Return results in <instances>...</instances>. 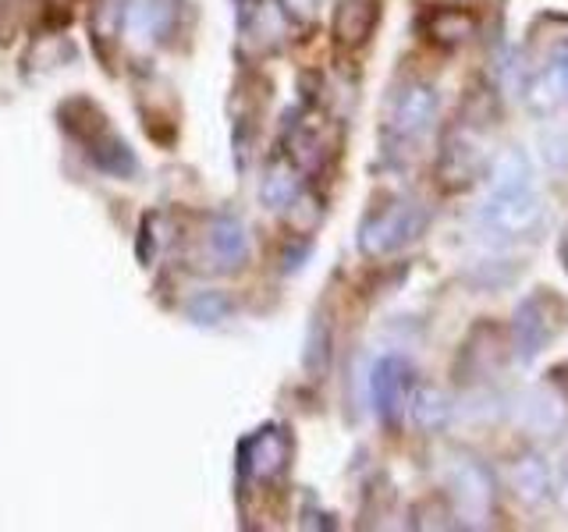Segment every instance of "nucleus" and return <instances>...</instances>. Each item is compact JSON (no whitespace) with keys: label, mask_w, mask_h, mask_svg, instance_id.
I'll use <instances>...</instances> for the list:
<instances>
[{"label":"nucleus","mask_w":568,"mask_h":532,"mask_svg":"<svg viewBox=\"0 0 568 532\" xmlns=\"http://www.w3.org/2000/svg\"><path fill=\"white\" fill-rule=\"evenodd\" d=\"M544 213L547 206L537 195V188H505V192L490 188L476 221L497 238H529L544 227Z\"/></svg>","instance_id":"obj_4"},{"label":"nucleus","mask_w":568,"mask_h":532,"mask_svg":"<svg viewBox=\"0 0 568 532\" xmlns=\"http://www.w3.org/2000/svg\"><path fill=\"white\" fill-rule=\"evenodd\" d=\"M487 177H490V188L494 192H505V188H532V160L523 146H505L497 150L490 167H487Z\"/></svg>","instance_id":"obj_19"},{"label":"nucleus","mask_w":568,"mask_h":532,"mask_svg":"<svg viewBox=\"0 0 568 532\" xmlns=\"http://www.w3.org/2000/svg\"><path fill=\"white\" fill-rule=\"evenodd\" d=\"M331 153V142H327V129L320 124V117L306 114L302 121L292 124L288 132V160L298 167V171H320L324 167V160Z\"/></svg>","instance_id":"obj_14"},{"label":"nucleus","mask_w":568,"mask_h":532,"mask_svg":"<svg viewBox=\"0 0 568 532\" xmlns=\"http://www.w3.org/2000/svg\"><path fill=\"white\" fill-rule=\"evenodd\" d=\"M231 309H235V306H231V298L224 291H200V295H192L189 306H185L189 319H192V324H200V327L224 324V319L231 316Z\"/></svg>","instance_id":"obj_22"},{"label":"nucleus","mask_w":568,"mask_h":532,"mask_svg":"<svg viewBox=\"0 0 568 532\" xmlns=\"http://www.w3.org/2000/svg\"><path fill=\"white\" fill-rule=\"evenodd\" d=\"M484 132L487 124L462 117L448 132V139H444L437 160V182L448 192H466L479 182V174H484V150H479L484 146Z\"/></svg>","instance_id":"obj_5"},{"label":"nucleus","mask_w":568,"mask_h":532,"mask_svg":"<svg viewBox=\"0 0 568 532\" xmlns=\"http://www.w3.org/2000/svg\"><path fill=\"white\" fill-rule=\"evenodd\" d=\"M561 483H565V490H568V458H565V466H561Z\"/></svg>","instance_id":"obj_24"},{"label":"nucleus","mask_w":568,"mask_h":532,"mask_svg":"<svg viewBox=\"0 0 568 532\" xmlns=\"http://www.w3.org/2000/svg\"><path fill=\"white\" fill-rule=\"evenodd\" d=\"M568 327V301L555 288H540L519 301L511 316L508 345L523 362L540 359V355L558 341Z\"/></svg>","instance_id":"obj_1"},{"label":"nucleus","mask_w":568,"mask_h":532,"mask_svg":"<svg viewBox=\"0 0 568 532\" xmlns=\"http://www.w3.org/2000/svg\"><path fill=\"white\" fill-rule=\"evenodd\" d=\"M561 259H565V274H568V245H565V253H561Z\"/></svg>","instance_id":"obj_25"},{"label":"nucleus","mask_w":568,"mask_h":532,"mask_svg":"<svg viewBox=\"0 0 568 532\" xmlns=\"http://www.w3.org/2000/svg\"><path fill=\"white\" fill-rule=\"evenodd\" d=\"M430 213L416 200H390L377 209H369L359 224V253L369 259H387L413 245L423 231Z\"/></svg>","instance_id":"obj_2"},{"label":"nucleus","mask_w":568,"mask_h":532,"mask_svg":"<svg viewBox=\"0 0 568 532\" xmlns=\"http://www.w3.org/2000/svg\"><path fill=\"white\" fill-rule=\"evenodd\" d=\"M523 96L537 114H550L561 103H568V22L558 40L547 43L540 64L526 75Z\"/></svg>","instance_id":"obj_7"},{"label":"nucleus","mask_w":568,"mask_h":532,"mask_svg":"<svg viewBox=\"0 0 568 532\" xmlns=\"http://www.w3.org/2000/svg\"><path fill=\"white\" fill-rule=\"evenodd\" d=\"M408 419H413L423 433H440L444 426L452 422V398L444 395L440 387H434V383H416L413 387V395H408Z\"/></svg>","instance_id":"obj_18"},{"label":"nucleus","mask_w":568,"mask_h":532,"mask_svg":"<svg viewBox=\"0 0 568 532\" xmlns=\"http://www.w3.org/2000/svg\"><path fill=\"white\" fill-rule=\"evenodd\" d=\"M423 32L440 47H462L476 35V14L466 8L440 4V8H430L423 14Z\"/></svg>","instance_id":"obj_16"},{"label":"nucleus","mask_w":568,"mask_h":532,"mask_svg":"<svg viewBox=\"0 0 568 532\" xmlns=\"http://www.w3.org/2000/svg\"><path fill=\"white\" fill-rule=\"evenodd\" d=\"M277 11L284 14V22L310 32L320 18V0H277Z\"/></svg>","instance_id":"obj_23"},{"label":"nucleus","mask_w":568,"mask_h":532,"mask_svg":"<svg viewBox=\"0 0 568 532\" xmlns=\"http://www.w3.org/2000/svg\"><path fill=\"white\" fill-rule=\"evenodd\" d=\"M203 259H206V270H213V274H235L248 259L245 224L239 217H231V213L210 217L203 227Z\"/></svg>","instance_id":"obj_12"},{"label":"nucleus","mask_w":568,"mask_h":532,"mask_svg":"<svg viewBox=\"0 0 568 532\" xmlns=\"http://www.w3.org/2000/svg\"><path fill=\"white\" fill-rule=\"evenodd\" d=\"M508 487L529 511L550 508V504H555V497H558L555 472H550L544 454H537V451H523V454H515L508 461Z\"/></svg>","instance_id":"obj_13"},{"label":"nucleus","mask_w":568,"mask_h":532,"mask_svg":"<svg viewBox=\"0 0 568 532\" xmlns=\"http://www.w3.org/2000/svg\"><path fill=\"white\" fill-rule=\"evenodd\" d=\"M519 422L532 437H547V440L561 437L568 426V390L558 387L555 380L532 383L519 398Z\"/></svg>","instance_id":"obj_11"},{"label":"nucleus","mask_w":568,"mask_h":532,"mask_svg":"<svg viewBox=\"0 0 568 532\" xmlns=\"http://www.w3.org/2000/svg\"><path fill=\"white\" fill-rule=\"evenodd\" d=\"M82 106V103H79ZM85 121H89V129L79 121V117H71L64 121L68 124V132H75V139L85 146V153L97 160V167L100 171H111V174H132L135 171V156L129 153V146H124V139L106 124V114H100L93 103L85 100Z\"/></svg>","instance_id":"obj_10"},{"label":"nucleus","mask_w":568,"mask_h":532,"mask_svg":"<svg viewBox=\"0 0 568 532\" xmlns=\"http://www.w3.org/2000/svg\"><path fill=\"white\" fill-rule=\"evenodd\" d=\"M377 18H381L377 0H342L334 14V40L345 50L363 47L373 35V29H377Z\"/></svg>","instance_id":"obj_15"},{"label":"nucleus","mask_w":568,"mask_h":532,"mask_svg":"<svg viewBox=\"0 0 568 532\" xmlns=\"http://www.w3.org/2000/svg\"><path fill=\"white\" fill-rule=\"evenodd\" d=\"M413 387H416V372H413V366H408V359H402V355H384V359L373 366L369 398H373V408H377V416L387 430H398L402 426Z\"/></svg>","instance_id":"obj_8"},{"label":"nucleus","mask_w":568,"mask_h":532,"mask_svg":"<svg viewBox=\"0 0 568 532\" xmlns=\"http://www.w3.org/2000/svg\"><path fill=\"white\" fill-rule=\"evenodd\" d=\"M448 501L452 519H462L458 525H487L497 511V479L494 472L476 458H455L448 469Z\"/></svg>","instance_id":"obj_3"},{"label":"nucleus","mask_w":568,"mask_h":532,"mask_svg":"<svg viewBox=\"0 0 568 532\" xmlns=\"http://www.w3.org/2000/svg\"><path fill=\"white\" fill-rule=\"evenodd\" d=\"M331 359H334V334H331V324L324 316H313V324L306 330V348H302V366L313 380H324L327 369H331Z\"/></svg>","instance_id":"obj_21"},{"label":"nucleus","mask_w":568,"mask_h":532,"mask_svg":"<svg viewBox=\"0 0 568 532\" xmlns=\"http://www.w3.org/2000/svg\"><path fill=\"white\" fill-rule=\"evenodd\" d=\"M437 111H440V100H437V89L430 82H405L387 103L384 135L395 142V146L419 142L426 132L434 129Z\"/></svg>","instance_id":"obj_6"},{"label":"nucleus","mask_w":568,"mask_h":532,"mask_svg":"<svg viewBox=\"0 0 568 532\" xmlns=\"http://www.w3.org/2000/svg\"><path fill=\"white\" fill-rule=\"evenodd\" d=\"M292 433L284 426L271 422L256 430L248 440H242V475L253 483H274L292 466Z\"/></svg>","instance_id":"obj_9"},{"label":"nucleus","mask_w":568,"mask_h":532,"mask_svg":"<svg viewBox=\"0 0 568 532\" xmlns=\"http://www.w3.org/2000/svg\"><path fill=\"white\" fill-rule=\"evenodd\" d=\"M302 192V171L292 164L288 156H281L271 164V171H266L263 177V185H260V200L263 206H271V209H288L292 200Z\"/></svg>","instance_id":"obj_20"},{"label":"nucleus","mask_w":568,"mask_h":532,"mask_svg":"<svg viewBox=\"0 0 568 532\" xmlns=\"http://www.w3.org/2000/svg\"><path fill=\"white\" fill-rule=\"evenodd\" d=\"M476 334H479V341L484 345H476V337L469 334V341H466V348H462V362H458V369L462 372H469V377H490V372L505 362V348H508V341L501 337V330L497 327H490V324H484V327H476Z\"/></svg>","instance_id":"obj_17"}]
</instances>
